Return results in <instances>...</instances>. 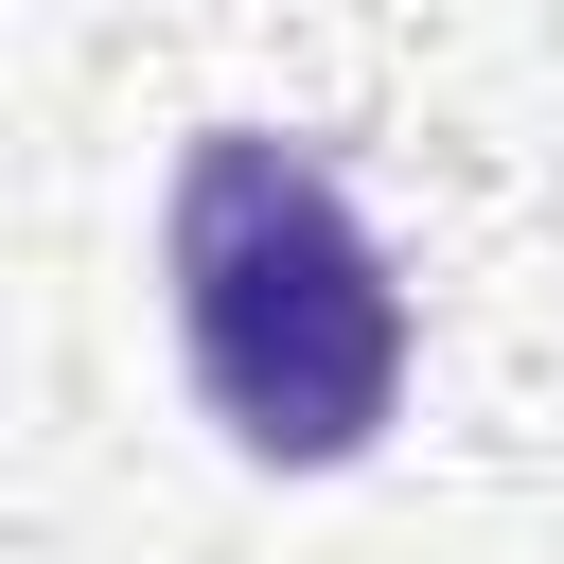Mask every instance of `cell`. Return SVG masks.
I'll list each match as a JSON object with an SVG mask.
<instances>
[{
	"instance_id": "obj_1",
	"label": "cell",
	"mask_w": 564,
	"mask_h": 564,
	"mask_svg": "<svg viewBox=\"0 0 564 564\" xmlns=\"http://www.w3.org/2000/svg\"><path fill=\"white\" fill-rule=\"evenodd\" d=\"M159 317L247 476H352L405 423V282L352 212V176L282 123H194L159 194Z\"/></svg>"
}]
</instances>
